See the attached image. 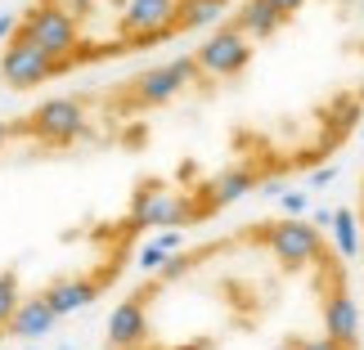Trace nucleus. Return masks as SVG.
<instances>
[{
    "label": "nucleus",
    "mask_w": 364,
    "mask_h": 350,
    "mask_svg": "<svg viewBox=\"0 0 364 350\" xmlns=\"http://www.w3.org/2000/svg\"><path fill=\"white\" fill-rule=\"evenodd\" d=\"M225 212L166 54L18 94L0 108V346L95 310L149 238Z\"/></svg>",
    "instance_id": "obj_1"
},
{
    "label": "nucleus",
    "mask_w": 364,
    "mask_h": 350,
    "mask_svg": "<svg viewBox=\"0 0 364 350\" xmlns=\"http://www.w3.org/2000/svg\"><path fill=\"white\" fill-rule=\"evenodd\" d=\"M100 350H360L355 274L315 220L252 216L131 278Z\"/></svg>",
    "instance_id": "obj_2"
},
{
    "label": "nucleus",
    "mask_w": 364,
    "mask_h": 350,
    "mask_svg": "<svg viewBox=\"0 0 364 350\" xmlns=\"http://www.w3.org/2000/svg\"><path fill=\"white\" fill-rule=\"evenodd\" d=\"M234 0H23L0 32V90L9 99L176 50Z\"/></svg>",
    "instance_id": "obj_3"
},
{
    "label": "nucleus",
    "mask_w": 364,
    "mask_h": 350,
    "mask_svg": "<svg viewBox=\"0 0 364 350\" xmlns=\"http://www.w3.org/2000/svg\"><path fill=\"white\" fill-rule=\"evenodd\" d=\"M355 247H360V292H364V166L355 175Z\"/></svg>",
    "instance_id": "obj_4"
}]
</instances>
